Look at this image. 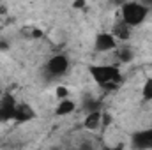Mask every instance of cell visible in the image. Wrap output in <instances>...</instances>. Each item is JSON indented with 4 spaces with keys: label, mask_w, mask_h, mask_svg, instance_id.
I'll list each match as a JSON object with an SVG mask.
<instances>
[{
    "label": "cell",
    "mask_w": 152,
    "mask_h": 150,
    "mask_svg": "<svg viewBox=\"0 0 152 150\" xmlns=\"http://www.w3.org/2000/svg\"><path fill=\"white\" fill-rule=\"evenodd\" d=\"M122 23H126L129 28L138 27L145 21L147 14H149V7L142 2H126L122 5Z\"/></svg>",
    "instance_id": "6da1fadb"
},
{
    "label": "cell",
    "mask_w": 152,
    "mask_h": 150,
    "mask_svg": "<svg viewBox=\"0 0 152 150\" xmlns=\"http://www.w3.org/2000/svg\"><path fill=\"white\" fill-rule=\"evenodd\" d=\"M129 36H131V28H129L126 23H122V21H120L118 25H115V28H113V37L115 39H117V37H118V39H127Z\"/></svg>",
    "instance_id": "8fae6325"
},
{
    "label": "cell",
    "mask_w": 152,
    "mask_h": 150,
    "mask_svg": "<svg viewBox=\"0 0 152 150\" xmlns=\"http://www.w3.org/2000/svg\"><path fill=\"white\" fill-rule=\"evenodd\" d=\"M16 99L12 95H5L0 99V122H9V120H14V115H16Z\"/></svg>",
    "instance_id": "277c9868"
},
{
    "label": "cell",
    "mask_w": 152,
    "mask_h": 150,
    "mask_svg": "<svg viewBox=\"0 0 152 150\" xmlns=\"http://www.w3.org/2000/svg\"><path fill=\"white\" fill-rule=\"evenodd\" d=\"M104 150H122V149H117V147H115V149H104Z\"/></svg>",
    "instance_id": "2e32d148"
},
{
    "label": "cell",
    "mask_w": 152,
    "mask_h": 150,
    "mask_svg": "<svg viewBox=\"0 0 152 150\" xmlns=\"http://www.w3.org/2000/svg\"><path fill=\"white\" fill-rule=\"evenodd\" d=\"M83 110L85 113H94V111H101V101H96L94 97H87L83 101Z\"/></svg>",
    "instance_id": "9c48e42d"
},
{
    "label": "cell",
    "mask_w": 152,
    "mask_h": 150,
    "mask_svg": "<svg viewBox=\"0 0 152 150\" xmlns=\"http://www.w3.org/2000/svg\"><path fill=\"white\" fill-rule=\"evenodd\" d=\"M90 74H92L94 81H96L97 85L106 87V88L117 87V85L122 81L120 71H118L115 66H92V67H90Z\"/></svg>",
    "instance_id": "7a4b0ae2"
},
{
    "label": "cell",
    "mask_w": 152,
    "mask_h": 150,
    "mask_svg": "<svg viewBox=\"0 0 152 150\" xmlns=\"http://www.w3.org/2000/svg\"><path fill=\"white\" fill-rule=\"evenodd\" d=\"M131 143L136 150H152V127L134 133L131 138Z\"/></svg>",
    "instance_id": "5b68a950"
},
{
    "label": "cell",
    "mask_w": 152,
    "mask_h": 150,
    "mask_svg": "<svg viewBox=\"0 0 152 150\" xmlns=\"http://www.w3.org/2000/svg\"><path fill=\"white\" fill-rule=\"evenodd\" d=\"M34 117H36V113H34V110H32L28 104H25V103H18V106H16V115H14V120H16V122L23 124V122L32 120Z\"/></svg>",
    "instance_id": "52a82bcc"
},
{
    "label": "cell",
    "mask_w": 152,
    "mask_h": 150,
    "mask_svg": "<svg viewBox=\"0 0 152 150\" xmlns=\"http://www.w3.org/2000/svg\"><path fill=\"white\" fill-rule=\"evenodd\" d=\"M76 108V104L73 101H69V99H64V101H60V104L57 106V115H69V113H73Z\"/></svg>",
    "instance_id": "30bf717a"
},
{
    "label": "cell",
    "mask_w": 152,
    "mask_h": 150,
    "mask_svg": "<svg viewBox=\"0 0 152 150\" xmlns=\"http://www.w3.org/2000/svg\"><path fill=\"white\" fill-rule=\"evenodd\" d=\"M117 58H118V62H129L133 58V51L129 48H118L117 50Z\"/></svg>",
    "instance_id": "7c38bea8"
},
{
    "label": "cell",
    "mask_w": 152,
    "mask_h": 150,
    "mask_svg": "<svg viewBox=\"0 0 152 150\" xmlns=\"http://www.w3.org/2000/svg\"><path fill=\"white\" fill-rule=\"evenodd\" d=\"M101 118H103V113H101V111L88 113V115L85 117V120H83V125H85L87 129L94 131V129H97V127L101 125Z\"/></svg>",
    "instance_id": "ba28073f"
},
{
    "label": "cell",
    "mask_w": 152,
    "mask_h": 150,
    "mask_svg": "<svg viewBox=\"0 0 152 150\" xmlns=\"http://www.w3.org/2000/svg\"><path fill=\"white\" fill-rule=\"evenodd\" d=\"M67 69H69V60H67L66 55H55V57H51V58L48 60V64H46L48 74L55 76V78L66 74Z\"/></svg>",
    "instance_id": "3957f363"
},
{
    "label": "cell",
    "mask_w": 152,
    "mask_h": 150,
    "mask_svg": "<svg viewBox=\"0 0 152 150\" xmlns=\"http://www.w3.org/2000/svg\"><path fill=\"white\" fill-rule=\"evenodd\" d=\"M55 94H57V97H58L60 101H64V99H67V88H66V87H58Z\"/></svg>",
    "instance_id": "5bb4252c"
},
{
    "label": "cell",
    "mask_w": 152,
    "mask_h": 150,
    "mask_svg": "<svg viewBox=\"0 0 152 150\" xmlns=\"http://www.w3.org/2000/svg\"><path fill=\"white\" fill-rule=\"evenodd\" d=\"M96 50L97 51H112V50H117V39L113 37V34H108V32H101L97 37H96V42H94Z\"/></svg>",
    "instance_id": "8992f818"
},
{
    "label": "cell",
    "mask_w": 152,
    "mask_h": 150,
    "mask_svg": "<svg viewBox=\"0 0 152 150\" xmlns=\"http://www.w3.org/2000/svg\"><path fill=\"white\" fill-rule=\"evenodd\" d=\"M142 95L145 101H152V78H147V81L142 87Z\"/></svg>",
    "instance_id": "4fadbf2b"
},
{
    "label": "cell",
    "mask_w": 152,
    "mask_h": 150,
    "mask_svg": "<svg viewBox=\"0 0 152 150\" xmlns=\"http://www.w3.org/2000/svg\"><path fill=\"white\" fill-rule=\"evenodd\" d=\"M73 5H75V7H83V5H85V2H75Z\"/></svg>",
    "instance_id": "9a60e30c"
}]
</instances>
